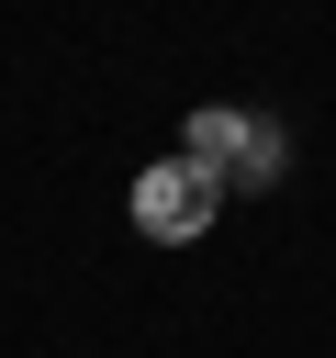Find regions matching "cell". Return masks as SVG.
<instances>
[{
    "label": "cell",
    "instance_id": "obj_1",
    "mask_svg": "<svg viewBox=\"0 0 336 358\" xmlns=\"http://www.w3.org/2000/svg\"><path fill=\"white\" fill-rule=\"evenodd\" d=\"M213 190H269L280 168H291V134L269 123V112H190V145H179Z\"/></svg>",
    "mask_w": 336,
    "mask_h": 358
},
{
    "label": "cell",
    "instance_id": "obj_2",
    "mask_svg": "<svg viewBox=\"0 0 336 358\" xmlns=\"http://www.w3.org/2000/svg\"><path fill=\"white\" fill-rule=\"evenodd\" d=\"M213 213H224V190H213V179L190 168V157H157V168L134 179V224H146L157 246H190V235H202Z\"/></svg>",
    "mask_w": 336,
    "mask_h": 358
}]
</instances>
